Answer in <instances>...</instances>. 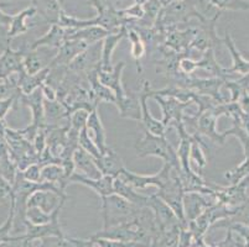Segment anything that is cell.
Masks as SVG:
<instances>
[{
    "label": "cell",
    "instance_id": "1",
    "mask_svg": "<svg viewBox=\"0 0 249 247\" xmlns=\"http://www.w3.org/2000/svg\"><path fill=\"white\" fill-rule=\"evenodd\" d=\"M35 8L26 9V10L21 11L20 14L13 16V20H11L10 25L11 29L9 30V36H15L19 33H25L26 31V27H25V19L28 16H31L34 13H35Z\"/></svg>",
    "mask_w": 249,
    "mask_h": 247
},
{
    "label": "cell",
    "instance_id": "3",
    "mask_svg": "<svg viewBox=\"0 0 249 247\" xmlns=\"http://www.w3.org/2000/svg\"><path fill=\"white\" fill-rule=\"evenodd\" d=\"M19 241H21V240H14V241L1 242V244H0V247H22L24 246V245L21 246V244H20Z\"/></svg>",
    "mask_w": 249,
    "mask_h": 247
},
{
    "label": "cell",
    "instance_id": "2",
    "mask_svg": "<svg viewBox=\"0 0 249 247\" xmlns=\"http://www.w3.org/2000/svg\"><path fill=\"white\" fill-rule=\"evenodd\" d=\"M11 20H13V16H9V15H6V14L0 10V25H4V26L10 25Z\"/></svg>",
    "mask_w": 249,
    "mask_h": 247
},
{
    "label": "cell",
    "instance_id": "4",
    "mask_svg": "<svg viewBox=\"0 0 249 247\" xmlns=\"http://www.w3.org/2000/svg\"><path fill=\"white\" fill-rule=\"evenodd\" d=\"M22 247H29V241H28V240H26V241H25L24 246H22Z\"/></svg>",
    "mask_w": 249,
    "mask_h": 247
},
{
    "label": "cell",
    "instance_id": "5",
    "mask_svg": "<svg viewBox=\"0 0 249 247\" xmlns=\"http://www.w3.org/2000/svg\"><path fill=\"white\" fill-rule=\"evenodd\" d=\"M29 247H33V245H30V241H29Z\"/></svg>",
    "mask_w": 249,
    "mask_h": 247
}]
</instances>
